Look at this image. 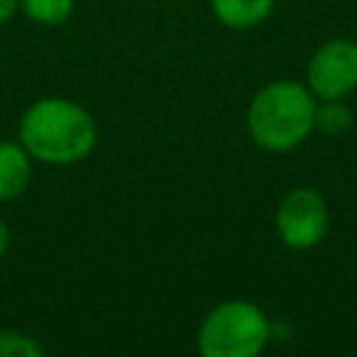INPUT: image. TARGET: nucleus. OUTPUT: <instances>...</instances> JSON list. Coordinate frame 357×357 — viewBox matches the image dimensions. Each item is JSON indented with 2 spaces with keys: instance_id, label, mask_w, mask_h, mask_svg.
<instances>
[{
  "instance_id": "f257e3e1",
  "label": "nucleus",
  "mask_w": 357,
  "mask_h": 357,
  "mask_svg": "<svg viewBox=\"0 0 357 357\" xmlns=\"http://www.w3.org/2000/svg\"><path fill=\"white\" fill-rule=\"evenodd\" d=\"M17 139L33 162L70 167L92 156L98 145V123L78 100L47 95L33 100L17 126Z\"/></svg>"
},
{
  "instance_id": "f03ea898",
  "label": "nucleus",
  "mask_w": 357,
  "mask_h": 357,
  "mask_svg": "<svg viewBox=\"0 0 357 357\" xmlns=\"http://www.w3.org/2000/svg\"><path fill=\"white\" fill-rule=\"evenodd\" d=\"M315 103L304 81L276 78L254 92L245 109L251 139L271 153H287L307 142L315 131Z\"/></svg>"
},
{
  "instance_id": "7ed1b4c3",
  "label": "nucleus",
  "mask_w": 357,
  "mask_h": 357,
  "mask_svg": "<svg viewBox=\"0 0 357 357\" xmlns=\"http://www.w3.org/2000/svg\"><path fill=\"white\" fill-rule=\"evenodd\" d=\"M268 312L248 298L218 301L198 324L195 349L201 357H257L271 343Z\"/></svg>"
},
{
  "instance_id": "20e7f679",
  "label": "nucleus",
  "mask_w": 357,
  "mask_h": 357,
  "mask_svg": "<svg viewBox=\"0 0 357 357\" xmlns=\"http://www.w3.org/2000/svg\"><path fill=\"white\" fill-rule=\"evenodd\" d=\"M273 229L290 251H312L329 234V206L315 187H293L276 206Z\"/></svg>"
},
{
  "instance_id": "39448f33",
  "label": "nucleus",
  "mask_w": 357,
  "mask_h": 357,
  "mask_svg": "<svg viewBox=\"0 0 357 357\" xmlns=\"http://www.w3.org/2000/svg\"><path fill=\"white\" fill-rule=\"evenodd\" d=\"M304 84L318 100H349V95L357 92V42L346 36L321 42L307 61Z\"/></svg>"
},
{
  "instance_id": "423d86ee",
  "label": "nucleus",
  "mask_w": 357,
  "mask_h": 357,
  "mask_svg": "<svg viewBox=\"0 0 357 357\" xmlns=\"http://www.w3.org/2000/svg\"><path fill=\"white\" fill-rule=\"evenodd\" d=\"M33 178V159L20 139H0V201L20 198Z\"/></svg>"
},
{
  "instance_id": "0eeeda50",
  "label": "nucleus",
  "mask_w": 357,
  "mask_h": 357,
  "mask_svg": "<svg viewBox=\"0 0 357 357\" xmlns=\"http://www.w3.org/2000/svg\"><path fill=\"white\" fill-rule=\"evenodd\" d=\"M276 0H209L212 17L231 31H251L268 22Z\"/></svg>"
},
{
  "instance_id": "6e6552de",
  "label": "nucleus",
  "mask_w": 357,
  "mask_h": 357,
  "mask_svg": "<svg viewBox=\"0 0 357 357\" xmlns=\"http://www.w3.org/2000/svg\"><path fill=\"white\" fill-rule=\"evenodd\" d=\"M351 123H354V114L346 98H329L315 103V131L326 137H340L351 128Z\"/></svg>"
},
{
  "instance_id": "1a4fd4ad",
  "label": "nucleus",
  "mask_w": 357,
  "mask_h": 357,
  "mask_svg": "<svg viewBox=\"0 0 357 357\" xmlns=\"http://www.w3.org/2000/svg\"><path fill=\"white\" fill-rule=\"evenodd\" d=\"M20 11L42 28H56L73 17L75 0H20Z\"/></svg>"
},
{
  "instance_id": "9d476101",
  "label": "nucleus",
  "mask_w": 357,
  "mask_h": 357,
  "mask_svg": "<svg viewBox=\"0 0 357 357\" xmlns=\"http://www.w3.org/2000/svg\"><path fill=\"white\" fill-rule=\"evenodd\" d=\"M45 346L20 329H0V357H42Z\"/></svg>"
},
{
  "instance_id": "9b49d317",
  "label": "nucleus",
  "mask_w": 357,
  "mask_h": 357,
  "mask_svg": "<svg viewBox=\"0 0 357 357\" xmlns=\"http://www.w3.org/2000/svg\"><path fill=\"white\" fill-rule=\"evenodd\" d=\"M20 11V0H0V28L11 22V17Z\"/></svg>"
},
{
  "instance_id": "f8f14e48",
  "label": "nucleus",
  "mask_w": 357,
  "mask_h": 357,
  "mask_svg": "<svg viewBox=\"0 0 357 357\" xmlns=\"http://www.w3.org/2000/svg\"><path fill=\"white\" fill-rule=\"evenodd\" d=\"M8 245H11V231H8V226H6V220L0 218V259L8 254Z\"/></svg>"
}]
</instances>
